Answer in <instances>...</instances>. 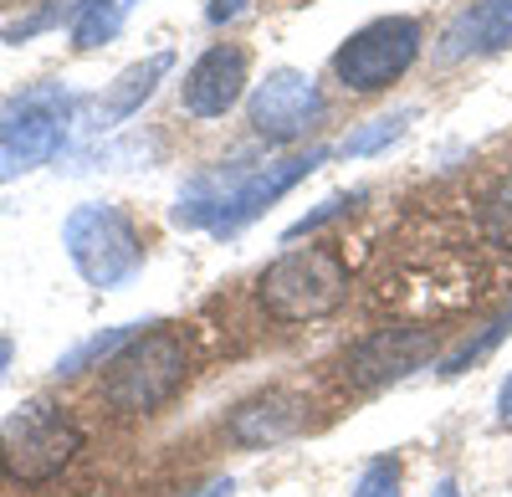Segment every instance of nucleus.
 <instances>
[{"label":"nucleus","mask_w":512,"mask_h":497,"mask_svg":"<svg viewBox=\"0 0 512 497\" xmlns=\"http://www.w3.org/2000/svg\"><path fill=\"white\" fill-rule=\"evenodd\" d=\"M333 149H308V154H287V159H267V164H251V159H226V164H210V170L190 175L185 190L175 195V221L180 231H210V236H236L246 231L256 216H267L272 205L303 185L313 170H323Z\"/></svg>","instance_id":"f257e3e1"},{"label":"nucleus","mask_w":512,"mask_h":497,"mask_svg":"<svg viewBox=\"0 0 512 497\" xmlns=\"http://www.w3.org/2000/svg\"><path fill=\"white\" fill-rule=\"evenodd\" d=\"M103 375V400L118 416H154L164 400H175V390L190 375V349L175 328H139L108 364Z\"/></svg>","instance_id":"f03ea898"},{"label":"nucleus","mask_w":512,"mask_h":497,"mask_svg":"<svg viewBox=\"0 0 512 497\" xmlns=\"http://www.w3.org/2000/svg\"><path fill=\"white\" fill-rule=\"evenodd\" d=\"M349 298V267L328 246H292L262 277H256V303L277 323H313L338 313Z\"/></svg>","instance_id":"7ed1b4c3"},{"label":"nucleus","mask_w":512,"mask_h":497,"mask_svg":"<svg viewBox=\"0 0 512 497\" xmlns=\"http://www.w3.org/2000/svg\"><path fill=\"white\" fill-rule=\"evenodd\" d=\"M82 451V426L52 400H26L0 421V472L21 487L62 477Z\"/></svg>","instance_id":"20e7f679"},{"label":"nucleus","mask_w":512,"mask_h":497,"mask_svg":"<svg viewBox=\"0 0 512 497\" xmlns=\"http://www.w3.org/2000/svg\"><path fill=\"white\" fill-rule=\"evenodd\" d=\"M62 246H67V262L77 267V277L88 287H103V293L134 282L144 267V241H139L134 221L103 200L77 205L62 221Z\"/></svg>","instance_id":"39448f33"},{"label":"nucleus","mask_w":512,"mask_h":497,"mask_svg":"<svg viewBox=\"0 0 512 497\" xmlns=\"http://www.w3.org/2000/svg\"><path fill=\"white\" fill-rule=\"evenodd\" d=\"M72 108H77V98L62 82H41V88H26L0 103V180H16L26 170L52 164L67 139Z\"/></svg>","instance_id":"423d86ee"},{"label":"nucleus","mask_w":512,"mask_h":497,"mask_svg":"<svg viewBox=\"0 0 512 497\" xmlns=\"http://www.w3.org/2000/svg\"><path fill=\"white\" fill-rule=\"evenodd\" d=\"M420 41L425 31L415 16H379L333 52V72L349 93H384L390 82H400L415 67Z\"/></svg>","instance_id":"0eeeda50"},{"label":"nucleus","mask_w":512,"mask_h":497,"mask_svg":"<svg viewBox=\"0 0 512 497\" xmlns=\"http://www.w3.org/2000/svg\"><path fill=\"white\" fill-rule=\"evenodd\" d=\"M323 113H328L323 88L297 67H272L246 98V123L256 129V139H267V144L308 139L323 123Z\"/></svg>","instance_id":"6e6552de"},{"label":"nucleus","mask_w":512,"mask_h":497,"mask_svg":"<svg viewBox=\"0 0 512 497\" xmlns=\"http://www.w3.org/2000/svg\"><path fill=\"white\" fill-rule=\"evenodd\" d=\"M436 349H441V339H436V328H425V323L379 328V334H369L364 344H354V354L344 359V375L359 390H379V385L405 380L425 359H436Z\"/></svg>","instance_id":"1a4fd4ad"},{"label":"nucleus","mask_w":512,"mask_h":497,"mask_svg":"<svg viewBox=\"0 0 512 497\" xmlns=\"http://www.w3.org/2000/svg\"><path fill=\"white\" fill-rule=\"evenodd\" d=\"M446 267H451V257H436L431 267L405 262V267H395L390 277H384L379 298L390 308H400V313H415V318H436V313H451L461 303H472V277L466 272L446 277Z\"/></svg>","instance_id":"9d476101"},{"label":"nucleus","mask_w":512,"mask_h":497,"mask_svg":"<svg viewBox=\"0 0 512 497\" xmlns=\"http://www.w3.org/2000/svg\"><path fill=\"white\" fill-rule=\"evenodd\" d=\"M246 93V52L241 47H210L195 57V67L180 82V108L190 118H226Z\"/></svg>","instance_id":"9b49d317"},{"label":"nucleus","mask_w":512,"mask_h":497,"mask_svg":"<svg viewBox=\"0 0 512 497\" xmlns=\"http://www.w3.org/2000/svg\"><path fill=\"white\" fill-rule=\"evenodd\" d=\"M512 47V0H477L472 11H461L441 31V62H466V57H492Z\"/></svg>","instance_id":"f8f14e48"},{"label":"nucleus","mask_w":512,"mask_h":497,"mask_svg":"<svg viewBox=\"0 0 512 497\" xmlns=\"http://www.w3.org/2000/svg\"><path fill=\"white\" fill-rule=\"evenodd\" d=\"M231 441L236 446H277V441H292L303 431V400L287 395V390H267L246 405H236L231 416Z\"/></svg>","instance_id":"ddd939ff"},{"label":"nucleus","mask_w":512,"mask_h":497,"mask_svg":"<svg viewBox=\"0 0 512 497\" xmlns=\"http://www.w3.org/2000/svg\"><path fill=\"white\" fill-rule=\"evenodd\" d=\"M175 72V52H154V57H144V62H134V67H123L113 82H108V93L98 98V123L103 129H113V123H123V118H134L149 98H154V88Z\"/></svg>","instance_id":"4468645a"},{"label":"nucleus","mask_w":512,"mask_h":497,"mask_svg":"<svg viewBox=\"0 0 512 497\" xmlns=\"http://www.w3.org/2000/svg\"><path fill=\"white\" fill-rule=\"evenodd\" d=\"M134 0H82L77 16H72V47L77 52H93V47H108V41L123 31Z\"/></svg>","instance_id":"2eb2a0df"},{"label":"nucleus","mask_w":512,"mask_h":497,"mask_svg":"<svg viewBox=\"0 0 512 497\" xmlns=\"http://www.w3.org/2000/svg\"><path fill=\"white\" fill-rule=\"evenodd\" d=\"M507 334H512V303H507V308H502V313H497L487 328H482L477 339H461V344H456V349H451V354L436 364V375H446V380H451V375H461V369L482 364V359H487V354H492V349L507 339Z\"/></svg>","instance_id":"dca6fc26"},{"label":"nucleus","mask_w":512,"mask_h":497,"mask_svg":"<svg viewBox=\"0 0 512 497\" xmlns=\"http://www.w3.org/2000/svg\"><path fill=\"white\" fill-rule=\"evenodd\" d=\"M139 334V323H118V328H103V334H93V339H82L72 354H62L57 359V375H82V369H93V364H108L128 339Z\"/></svg>","instance_id":"f3484780"},{"label":"nucleus","mask_w":512,"mask_h":497,"mask_svg":"<svg viewBox=\"0 0 512 497\" xmlns=\"http://www.w3.org/2000/svg\"><path fill=\"white\" fill-rule=\"evenodd\" d=\"M415 123V108H395V113H384V118H369L359 134H349L344 144H338V154H349V159H364V154H379V149H390L405 129Z\"/></svg>","instance_id":"a211bd4d"},{"label":"nucleus","mask_w":512,"mask_h":497,"mask_svg":"<svg viewBox=\"0 0 512 497\" xmlns=\"http://www.w3.org/2000/svg\"><path fill=\"white\" fill-rule=\"evenodd\" d=\"M349 497H405L400 462H395V457H374V462H364V472H359V482H354Z\"/></svg>","instance_id":"6ab92c4d"},{"label":"nucleus","mask_w":512,"mask_h":497,"mask_svg":"<svg viewBox=\"0 0 512 497\" xmlns=\"http://www.w3.org/2000/svg\"><path fill=\"white\" fill-rule=\"evenodd\" d=\"M482 231L492 246H502V252H512V180L492 190L487 211H482Z\"/></svg>","instance_id":"aec40b11"},{"label":"nucleus","mask_w":512,"mask_h":497,"mask_svg":"<svg viewBox=\"0 0 512 497\" xmlns=\"http://www.w3.org/2000/svg\"><path fill=\"white\" fill-rule=\"evenodd\" d=\"M359 200H364V195H328L318 211H308L303 221H292V226H287V241H292V236H308V231H318V226H328L333 216H349Z\"/></svg>","instance_id":"412c9836"},{"label":"nucleus","mask_w":512,"mask_h":497,"mask_svg":"<svg viewBox=\"0 0 512 497\" xmlns=\"http://www.w3.org/2000/svg\"><path fill=\"white\" fill-rule=\"evenodd\" d=\"M241 11H246V0H210V6H205L210 26H226V21H236Z\"/></svg>","instance_id":"4be33fe9"},{"label":"nucleus","mask_w":512,"mask_h":497,"mask_svg":"<svg viewBox=\"0 0 512 497\" xmlns=\"http://www.w3.org/2000/svg\"><path fill=\"white\" fill-rule=\"evenodd\" d=\"M497 426H507L512 431V375L502 380V390H497Z\"/></svg>","instance_id":"5701e85b"},{"label":"nucleus","mask_w":512,"mask_h":497,"mask_svg":"<svg viewBox=\"0 0 512 497\" xmlns=\"http://www.w3.org/2000/svg\"><path fill=\"white\" fill-rule=\"evenodd\" d=\"M431 497H461V487H456V482H451V477H441V482H436V487H431Z\"/></svg>","instance_id":"b1692460"},{"label":"nucleus","mask_w":512,"mask_h":497,"mask_svg":"<svg viewBox=\"0 0 512 497\" xmlns=\"http://www.w3.org/2000/svg\"><path fill=\"white\" fill-rule=\"evenodd\" d=\"M11 354H16V344L0 339V380H6V369H11Z\"/></svg>","instance_id":"393cba45"}]
</instances>
